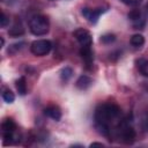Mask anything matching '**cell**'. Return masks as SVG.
<instances>
[{
  "mask_svg": "<svg viewBox=\"0 0 148 148\" xmlns=\"http://www.w3.org/2000/svg\"><path fill=\"white\" fill-rule=\"evenodd\" d=\"M74 37L76 38V40L80 43L81 46H87V45H91L92 44V37L90 35V32L83 28L76 29L74 31Z\"/></svg>",
  "mask_w": 148,
  "mask_h": 148,
  "instance_id": "5b68a950",
  "label": "cell"
},
{
  "mask_svg": "<svg viewBox=\"0 0 148 148\" xmlns=\"http://www.w3.org/2000/svg\"><path fill=\"white\" fill-rule=\"evenodd\" d=\"M128 18L132 21L134 29H141L145 25V20H143L142 14L139 9H132L128 13Z\"/></svg>",
  "mask_w": 148,
  "mask_h": 148,
  "instance_id": "8992f818",
  "label": "cell"
},
{
  "mask_svg": "<svg viewBox=\"0 0 148 148\" xmlns=\"http://www.w3.org/2000/svg\"><path fill=\"white\" fill-rule=\"evenodd\" d=\"M15 86H16V90L20 95L24 96L27 94V81H25V77L24 76H21L16 80L15 82Z\"/></svg>",
  "mask_w": 148,
  "mask_h": 148,
  "instance_id": "8fae6325",
  "label": "cell"
},
{
  "mask_svg": "<svg viewBox=\"0 0 148 148\" xmlns=\"http://www.w3.org/2000/svg\"><path fill=\"white\" fill-rule=\"evenodd\" d=\"M2 98H3V101H5L6 103H13V102L15 101V95H14V92H13L12 90L6 89V90H3V92H2Z\"/></svg>",
  "mask_w": 148,
  "mask_h": 148,
  "instance_id": "9a60e30c",
  "label": "cell"
},
{
  "mask_svg": "<svg viewBox=\"0 0 148 148\" xmlns=\"http://www.w3.org/2000/svg\"><path fill=\"white\" fill-rule=\"evenodd\" d=\"M106 7H98V8H83L82 9V15L87 18V21H89L90 23H96L101 16V14H103L104 12H106Z\"/></svg>",
  "mask_w": 148,
  "mask_h": 148,
  "instance_id": "277c9868",
  "label": "cell"
},
{
  "mask_svg": "<svg viewBox=\"0 0 148 148\" xmlns=\"http://www.w3.org/2000/svg\"><path fill=\"white\" fill-rule=\"evenodd\" d=\"M127 6H138L142 0H120Z\"/></svg>",
  "mask_w": 148,
  "mask_h": 148,
  "instance_id": "d6986e66",
  "label": "cell"
},
{
  "mask_svg": "<svg viewBox=\"0 0 148 148\" xmlns=\"http://www.w3.org/2000/svg\"><path fill=\"white\" fill-rule=\"evenodd\" d=\"M91 84H92V79H91L90 76H88V75H81V76L76 80V83H75L76 88L80 89V90H86V89H88Z\"/></svg>",
  "mask_w": 148,
  "mask_h": 148,
  "instance_id": "9c48e42d",
  "label": "cell"
},
{
  "mask_svg": "<svg viewBox=\"0 0 148 148\" xmlns=\"http://www.w3.org/2000/svg\"><path fill=\"white\" fill-rule=\"evenodd\" d=\"M73 76V69L71 67H64L60 71V79L62 82H67L69 81V79Z\"/></svg>",
  "mask_w": 148,
  "mask_h": 148,
  "instance_id": "5bb4252c",
  "label": "cell"
},
{
  "mask_svg": "<svg viewBox=\"0 0 148 148\" xmlns=\"http://www.w3.org/2000/svg\"><path fill=\"white\" fill-rule=\"evenodd\" d=\"M10 36H13V37H18V36H21V35H23L24 34V29H23V27H22V24L21 23H15L10 29H9V32H8Z\"/></svg>",
  "mask_w": 148,
  "mask_h": 148,
  "instance_id": "4fadbf2b",
  "label": "cell"
},
{
  "mask_svg": "<svg viewBox=\"0 0 148 148\" xmlns=\"http://www.w3.org/2000/svg\"><path fill=\"white\" fill-rule=\"evenodd\" d=\"M96 146H98V147H103L104 145L101 143V142H92V143L90 145V147H96Z\"/></svg>",
  "mask_w": 148,
  "mask_h": 148,
  "instance_id": "ffe728a7",
  "label": "cell"
},
{
  "mask_svg": "<svg viewBox=\"0 0 148 148\" xmlns=\"http://www.w3.org/2000/svg\"><path fill=\"white\" fill-rule=\"evenodd\" d=\"M139 71H140V73L143 76L148 77V60H140V62H139Z\"/></svg>",
  "mask_w": 148,
  "mask_h": 148,
  "instance_id": "e0dca14e",
  "label": "cell"
},
{
  "mask_svg": "<svg viewBox=\"0 0 148 148\" xmlns=\"http://www.w3.org/2000/svg\"><path fill=\"white\" fill-rule=\"evenodd\" d=\"M80 56L83 59L86 67L89 68L92 62H94V52L91 50V45H87V46H81L80 49Z\"/></svg>",
  "mask_w": 148,
  "mask_h": 148,
  "instance_id": "52a82bcc",
  "label": "cell"
},
{
  "mask_svg": "<svg viewBox=\"0 0 148 148\" xmlns=\"http://www.w3.org/2000/svg\"><path fill=\"white\" fill-rule=\"evenodd\" d=\"M146 10H147V14H148V3H147V6H146Z\"/></svg>",
  "mask_w": 148,
  "mask_h": 148,
  "instance_id": "44dd1931",
  "label": "cell"
},
{
  "mask_svg": "<svg viewBox=\"0 0 148 148\" xmlns=\"http://www.w3.org/2000/svg\"><path fill=\"white\" fill-rule=\"evenodd\" d=\"M51 49H52V44L47 39H37V40H34L30 45L31 53L37 57H43L51 51Z\"/></svg>",
  "mask_w": 148,
  "mask_h": 148,
  "instance_id": "3957f363",
  "label": "cell"
},
{
  "mask_svg": "<svg viewBox=\"0 0 148 148\" xmlns=\"http://www.w3.org/2000/svg\"><path fill=\"white\" fill-rule=\"evenodd\" d=\"M131 45H133L134 47H141L143 44H145V37L141 35V34H135L131 37V40H130Z\"/></svg>",
  "mask_w": 148,
  "mask_h": 148,
  "instance_id": "7c38bea8",
  "label": "cell"
},
{
  "mask_svg": "<svg viewBox=\"0 0 148 148\" xmlns=\"http://www.w3.org/2000/svg\"><path fill=\"white\" fill-rule=\"evenodd\" d=\"M99 40H101V43L108 45V44H111V43H113V42L116 40V36H114L113 34H110V32H109V34H105V35L101 36Z\"/></svg>",
  "mask_w": 148,
  "mask_h": 148,
  "instance_id": "2e32d148",
  "label": "cell"
},
{
  "mask_svg": "<svg viewBox=\"0 0 148 148\" xmlns=\"http://www.w3.org/2000/svg\"><path fill=\"white\" fill-rule=\"evenodd\" d=\"M2 133H14L16 130V124L12 118H6L1 124Z\"/></svg>",
  "mask_w": 148,
  "mask_h": 148,
  "instance_id": "30bf717a",
  "label": "cell"
},
{
  "mask_svg": "<svg viewBox=\"0 0 148 148\" xmlns=\"http://www.w3.org/2000/svg\"><path fill=\"white\" fill-rule=\"evenodd\" d=\"M29 29L31 34L36 36L46 35L50 30V22L49 18L44 15H35L29 21Z\"/></svg>",
  "mask_w": 148,
  "mask_h": 148,
  "instance_id": "7a4b0ae2",
  "label": "cell"
},
{
  "mask_svg": "<svg viewBox=\"0 0 148 148\" xmlns=\"http://www.w3.org/2000/svg\"><path fill=\"white\" fill-rule=\"evenodd\" d=\"M44 114L56 121H59L61 119V111L57 105H50L44 109Z\"/></svg>",
  "mask_w": 148,
  "mask_h": 148,
  "instance_id": "ba28073f",
  "label": "cell"
},
{
  "mask_svg": "<svg viewBox=\"0 0 148 148\" xmlns=\"http://www.w3.org/2000/svg\"><path fill=\"white\" fill-rule=\"evenodd\" d=\"M121 116V111L120 108L116 104H101L96 111H95V125L96 128L98 130V132L105 136H110L112 130L110 124L111 123H116L119 124L123 119L119 120Z\"/></svg>",
  "mask_w": 148,
  "mask_h": 148,
  "instance_id": "6da1fadb",
  "label": "cell"
},
{
  "mask_svg": "<svg viewBox=\"0 0 148 148\" xmlns=\"http://www.w3.org/2000/svg\"><path fill=\"white\" fill-rule=\"evenodd\" d=\"M9 24V18L7 17V15L2 12L1 13V17H0V25H1V28H5V27H7Z\"/></svg>",
  "mask_w": 148,
  "mask_h": 148,
  "instance_id": "ac0fdd59",
  "label": "cell"
}]
</instances>
